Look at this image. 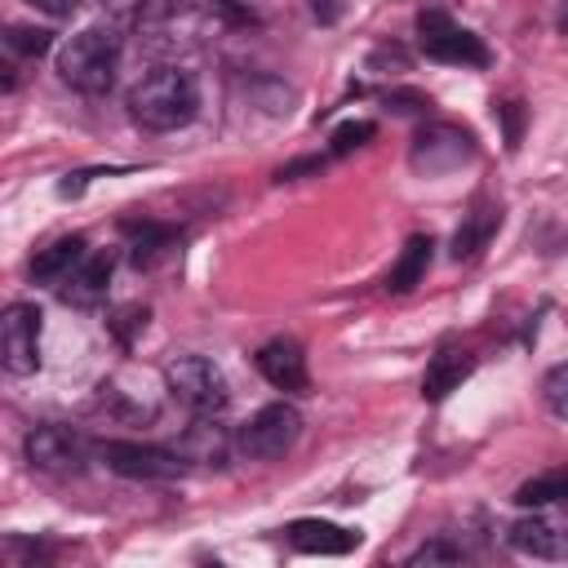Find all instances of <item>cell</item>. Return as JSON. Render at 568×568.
<instances>
[{
	"label": "cell",
	"instance_id": "2e32d148",
	"mask_svg": "<svg viewBox=\"0 0 568 568\" xmlns=\"http://www.w3.org/2000/svg\"><path fill=\"white\" fill-rule=\"evenodd\" d=\"M84 257V235H62L53 244H44L36 257H31V280H44V284H62Z\"/></svg>",
	"mask_w": 568,
	"mask_h": 568
},
{
	"label": "cell",
	"instance_id": "7402d4cb",
	"mask_svg": "<svg viewBox=\"0 0 568 568\" xmlns=\"http://www.w3.org/2000/svg\"><path fill=\"white\" fill-rule=\"evenodd\" d=\"M541 399H546V408H550L555 417L568 422V359L555 364V368L541 377Z\"/></svg>",
	"mask_w": 568,
	"mask_h": 568
},
{
	"label": "cell",
	"instance_id": "4fadbf2b",
	"mask_svg": "<svg viewBox=\"0 0 568 568\" xmlns=\"http://www.w3.org/2000/svg\"><path fill=\"white\" fill-rule=\"evenodd\" d=\"M257 373L275 386V390H306V355H302V346L293 342V337H275V342H266L257 355Z\"/></svg>",
	"mask_w": 568,
	"mask_h": 568
},
{
	"label": "cell",
	"instance_id": "7a4b0ae2",
	"mask_svg": "<svg viewBox=\"0 0 568 568\" xmlns=\"http://www.w3.org/2000/svg\"><path fill=\"white\" fill-rule=\"evenodd\" d=\"M120 49H124V40H120L115 27L93 22V27L75 31L58 49V75H62V84H71V89H80L89 98L106 93L115 84V71H120Z\"/></svg>",
	"mask_w": 568,
	"mask_h": 568
},
{
	"label": "cell",
	"instance_id": "4316f807",
	"mask_svg": "<svg viewBox=\"0 0 568 568\" xmlns=\"http://www.w3.org/2000/svg\"><path fill=\"white\" fill-rule=\"evenodd\" d=\"M27 4H36V9H44L49 18H71V13L80 9V0H27Z\"/></svg>",
	"mask_w": 568,
	"mask_h": 568
},
{
	"label": "cell",
	"instance_id": "9c48e42d",
	"mask_svg": "<svg viewBox=\"0 0 568 568\" xmlns=\"http://www.w3.org/2000/svg\"><path fill=\"white\" fill-rule=\"evenodd\" d=\"M0 346H4V368L13 377H27L40 368V306L13 302L0 320Z\"/></svg>",
	"mask_w": 568,
	"mask_h": 568
},
{
	"label": "cell",
	"instance_id": "8fae6325",
	"mask_svg": "<svg viewBox=\"0 0 568 568\" xmlns=\"http://www.w3.org/2000/svg\"><path fill=\"white\" fill-rule=\"evenodd\" d=\"M470 373H475V355H470L466 346H457V342H444V346L426 359V373H422V399H430V404L448 399Z\"/></svg>",
	"mask_w": 568,
	"mask_h": 568
},
{
	"label": "cell",
	"instance_id": "603a6c76",
	"mask_svg": "<svg viewBox=\"0 0 568 568\" xmlns=\"http://www.w3.org/2000/svg\"><path fill=\"white\" fill-rule=\"evenodd\" d=\"M377 129H373V120H346V124H337L333 129V155H346V151H355V146H364L368 138H373Z\"/></svg>",
	"mask_w": 568,
	"mask_h": 568
},
{
	"label": "cell",
	"instance_id": "e0dca14e",
	"mask_svg": "<svg viewBox=\"0 0 568 568\" xmlns=\"http://www.w3.org/2000/svg\"><path fill=\"white\" fill-rule=\"evenodd\" d=\"M430 248H435L430 235H413V240L399 248L395 266L386 271V293H408V288H417V284L426 280V271H430Z\"/></svg>",
	"mask_w": 568,
	"mask_h": 568
},
{
	"label": "cell",
	"instance_id": "6da1fadb",
	"mask_svg": "<svg viewBox=\"0 0 568 568\" xmlns=\"http://www.w3.org/2000/svg\"><path fill=\"white\" fill-rule=\"evenodd\" d=\"M195 111H200V84H195V75L182 71V67H155L151 75H142V80L129 89V115H133L142 129L169 133V129L191 124Z\"/></svg>",
	"mask_w": 568,
	"mask_h": 568
},
{
	"label": "cell",
	"instance_id": "d6986e66",
	"mask_svg": "<svg viewBox=\"0 0 568 568\" xmlns=\"http://www.w3.org/2000/svg\"><path fill=\"white\" fill-rule=\"evenodd\" d=\"M515 506L524 510H541V506H568V470H550L537 479H524L515 488Z\"/></svg>",
	"mask_w": 568,
	"mask_h": 568
},
{
	"label": "cell",
	"instance_id": "d4e9b609",
	"mask_svg": "<svg viewBox=\"0 0 568 568\" xmlns=\"http://www.w3.org/2000/svg\"><path fill=\"white\" fill-rule=\"evenodd\" d=\"M497 115L506 120V146L515 151V146H519V124H524V106H519V102H501V106H497Z\"/></svg>",
	"mask_w": 568,
	"mask_h": 568
},
{
	"label": "cell",
	"instance_id": "5bb4252c",
	"mask_svg": "<svg viewBox=\"0 0 568 568\" xmlns=\"http://www.w3.org/2000/svg\"><path fill=\"white\" fill-rule=\"evenodd\" d=\"M284 537L302 555H351L359 546V532H351L342 524H328V519H293L284 528Z\"/></svg>",
	"mask_w": 568,
	"mask_h": 568
},
{
	"label": "cell",
	"instance_id": "cb8c5ba5",
	"mask_svg": "<svg viewBox=\"0 0 568 568\" xmlns=\"http://www.w3.org/2000/svg\"><path fill=\"white\" fill-rule=\"evenodd\" d=\"M462 559H466V550L453 546V541H444V537H435V541H426V546H417V550L408 555L413 568H417V564H462Z\"/></svg>",
	"mask_w": 568,
	"mask_h": 568
},
{
	"label": "cell",
	"instance_id": "9a60e30c",
	"mask_svg": "<svg viewBox=\"0 0 568 568\" xmlns=\"http://www.w3.org/2000/svg\"><path fill=\"white\" fill-rule=\"evenodd\" d=\"M173 453L182 462H200V466H222L226 462V430L213 422V417H195L182 439L173 444Z\"/></svg>",
	"mask_w": 568,
	"mask_h": 568
},
{
	"label": "cell",
	"instance_id": "5b68a950",
	"mask_svg": "<svg viewBox=\"0 0 568 568\" xmlns=\"http://www.w3.org/2000/svg\"><path fill=\"white\" fill-rule=\"evenodd\" d=\"M302 439V413L293 408V404H266V408H257L244 426H240V453L244 457H253V462H275V457H284L293 444Z\"/></svg>",
	"mask_w": 568,
	"mask_h": 568
},
{
	"label": "cell",
	"instance_id": "30bf717a",
	"mask_svg": "<svg viewBox=\"0 0 568 568\" xmlns=\"http://www.w3.org/2000/svg\"><path fill=\"white\" fill-rule=\"evenodd\" d=\"M506 546L528 559H568V528L550 515H519L506 528Z\"/></svg>",
	"mask_w": 568,
	"mask_h": 568
},
{
	"label": "cell",
	"instance_id": "3957f363",
	"mask_svg": "<svg viewBox=\"0 0 568 568\" xmlns=\"http://www.w3.org/2000/svg\"><path fill=\"white\" fill-rule=\"evenodd\" d=\"M164 386L169 395L191 413V417H217L231 404L226 373L209 355H178L164 364Z\"/></svg>",
	"mask_w": 568,
	"mask_h": 568
},
{
	"label": "cell",
	"instance_id": "ffe728a7",
	"mask_svg": "<svg viewBox=\"0 0 568 568\" xmlns=\"http://www.w3.org/2000/svg\"><path fill=\"white\" fill-rule=\"evenodd\" d=\"M124 235H129V257L138 266H146L155 253H164L173 244V231L164 222H124Z\"/></svg>",
	"mask_w": 568,
	"mask_h": 568
},
{
	"label": "cell",
	"instance_id": "484cf974",
	"mask_svg": "<svg viewBox=\"0 0 568 568\" xmlns=\"http://www.w3.org/2000/svg\"><path fill=\"white\" fill-rule=\"evenodd\" d=\"M386 102L395 106V111H422V106H430V98H422V93H386Z\"/></svg>",
	"mask_w": 568,
	"mask_h": 568
},
{
	"label": "cell",
	"instance_id": "52a82bcc",
	"mask_svg": "<svg viewBox=\"0 0 568 568\" xmlns=\"http://www.w3.org/2000/svg\"><path fill=\"white\" fill-rule=\"evenodd\" d=\"M22 453L36 470L44 475H80L84 462H89V439L71 426H58V422H44L36 426L27 439H22Z\"/></svg>",
	"mask_w": 568,
	"mask_h": 568
},
{
	"label": "cell",
	"instance_id": "44dd1931",
	"mask_svg": "<svg viewBox=\"0 0 568 568\" xmlns=\"http://www.w3.org/2000/svg\"><path fill=\"white\" fill-rule=\"evenodd\" d=\"M49 44H53V31H44V27H9L4 31V49L18 58H40V53H49Z\"/></svg>",
	"mask_w": 568,
	"mask_h": 568
},
{
	"label": "cell",
	"instance_id": "7c38bea8",
	"mask_svg": "<svg viewBox=\"0 0 568 568\" xmlns=\"http://www.w3.org/2000/svg\"><path fill=\"white\" fill-rule=\"evenodd\" d=\"M111 253H84L80 257V266L58 284V297L67 302V306H80V311H89V306H98L102 297H106V284H111Z\"/></svg>",
	"mask_w": 568,
	"mask_h": 568
},
{
	"label": "cell",
	"instance_id": "277c9868",
	"mask_svg": "<svg viewBox=\"0 0 568 568\" xmlns=\"http://www.w3.org/2000/svg\"><path fill=\"white\" fill-rule=\"evenodd\" d=\"M475 151H479V146H475V133H470V129L448 124V120H430V124H422V129L413 133L408 164H413V173H422V178H444V173L470 164Z\"/></svg>",
	"mask_w": 568,
	"mask_h": 568
},
{
	"label": "cell",
	"instance_id": "ac0fdd59",
	"mask_svg": "<svg viewBox=\"0 0 568 568\" xmlns=\"http://www.w3.org/2000/svg\"><path fill=\"white\" fill-rule=\"evenodd\" d=\"M493 231H497V209L493 204H475L470 209V217L457 226V235H453V262H470L488 240H493Z\"/></svg>",
	"mask_w": 568,
	"mask_h": 568
},
{
	"label": "cell",
	"instance_id": "8992f818",
	"mask_svg": "<svg viewBox=\"0 0 568 568\" xmlns=\"http://www.w3.org/2000/svg\"><path fill=\"white\" fill-rule=\"evenodd\" d=\"M417 44L435 62H453V67H484L488 62L484 40L466 27H457L444 9H422L417 13Z\"/></svg>",
	"mask_w": 568,
	"mask_h": 568
},
{
	"label": "cell",
	"instance_id": "ba28073f",
	"mask_svg": "<svg viewBox=\"0 0 568 568\" xmlns=\"http://www.w3.org/2000/svg\"><path fill=\"white\" fill-rule=\"evenodd\" d=\"M98 457L106 462V470H115L124 479H178L186 470V462L173 448L133 444V439H106L98 448Z\"/></svg>",
	"mask_w": 568,
	"mask_h": 568
}]
</instances>
